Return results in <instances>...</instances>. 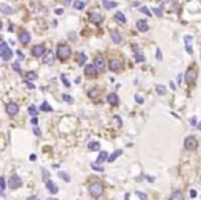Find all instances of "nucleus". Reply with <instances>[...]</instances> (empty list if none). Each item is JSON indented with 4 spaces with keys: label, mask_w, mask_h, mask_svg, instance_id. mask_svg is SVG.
<instances>
[{
    "label": "nucleus",
    "mask_w": 201,
    "mask_h": 200,
    "mask_svg": "<svg viewBox=\"0 0 201 200\" xmlns=\"http://www.w3.org/2000/svg\"><path fill=\"white\" fill-rule=\"evenodd\" d=\"M36 79H37L36 72H28L26 73V80H36Z\"/></svg>",
    "instance_id": "31"
},
{
    "label": "nucleus",
    "mask_w": 201,
    "mask_h": 200,
    "mask_svg": "<svg viewBox=\"0 0 201 200\" xmlns=\"http://www.w3.org/2000/svg\"><path fill=\"white\" fill-rule=\"evenodd\" d=\"M29 160L35 161V160H36V155H30V156H29Z\"/></svg>",
    "instance_id": "54"
},
{
    "label": "nucleus",
    "mask_w": 201,
    "mask_h": 200,
    "mask_svg": "<svg viewBox=\"0 0 201 200\" xmlns=\"http://www.w3.org/2000/svg\"><path fill=\"white\" fill-rule=\"evenodd\" d=\"M100 2H102V6H104L105 10H112V8L117 7L116 2H109V0H100Z\"/></svg>",
    "instance_id": "18"
},
{
    "label": "nucleus",
    "mask_w": 201,
    "mask_h": 200,
    "mask_svg": "<svg viewBox=\"0 0 201 200\" xmlns=\"http://www.w3.org/2000/svg\"><path fill=\"white\" fill-rule=\"evenodd\" d=\"M0 186H2V192H4V189H6V180H4V177H0Z\"/></svg>",
    "instance_id": "39"
},
{
    "label": "nucleus",
    "mask_w": 201,
    "mask_h": 200,
    "mask_svg": "<svg viewBox=\"0 0 201 200\" xmlns=\"http://www.w3.org/2000/svg\"><path fill=\"white\" fill-rule=\"evenodd\" d=\"M136 195H138V197H139L141 200H147V197H146V195H142L141 192H136Z\"/></svg>",
    "instance_id": "44"
},
{
    "label": "nucleus",
    "mask_w": 201,
    "mask_h": 200,
    "mask_svg": "<svg viewBox=\"0 0 201 200\" xmlns=\"http://www.w3.org/2000/svg\"><path fill=\"white\" fill-rule=\"evenodd\" d=\"M45 54V46L44 44H36L32 47V55L33 57H42Z\"/></svg>",
    "instance_id": "7"
},
{
    "label": "nucleus",
    "mask_w": 201,
    "mask_h": 200,
    "mask_svg": "<svg viewBox=\"0 0 201 200\" xmlns=\"http://www.w3.org/2000/svg\"><path fill=\"white\" fill-rule=\"evenodd\" d=\"M94 65H95V68H97L98 70H104V69H105V59H104V57H102V55L95 57Z\"/></svg>",
    "instance_id": "12"
},
{
    "label": "nucleus",
    "mask_w": 201,
    "mask_h": 200,
    "mask_svg": "<svg viewBox=\"0 0 201 200\" xmlns=\"http://www.w3.org/2000/svg\"><path fill=\"white\" fill-rule=\"evenodd\" d=\"M70 54H72V50L68 44H63V43L58 44V47H57V57L59 59L65 61V59H68L70 57Z\"/></svg>",
    "instance_id": "1"
},
{
    "label": "nucleus",
    "mask_w": 201,
    "mask_h": 200,
    "mask_svg": "<svg viewBox=\"0 0 201 200\" xmlns=\"http://www.w3.org/2000/svg\"><path fill=\"white\" fill-rule=\"evenodd\" d=\"M48 200H54V199H48ZM55 200H57V199H55Z\"/></svg>",
    "instance_id": "60"
},
{
    "label": "nucleus",
    "mask_w": 201,
    "mask_h": 200,
    "mask_svg": "<svg viewBox=\"0 0 201 200\" xmlns=\"http://www.w3.org/2000/svg\"><path fill=\"white\" fill-rule=\"evenodd\" d=\"M20 42L22 43V44H28V43L30 42V33L28 32V30H22V32H21Z\"/></svg>",
    "instance_id": "16"
},
{
    "label": "nucleus",
    "mask_w": 201,
    "mask_h": 200,
    "mask_svg": "<svg viewBox=\"0 0 201 200\" xmlns=\"http://www.w3.org/2000/svg\"><path fill=\"white\" fill-rule=\"evenodd\" d=\"M169 86H171V89H172V90H175V89H176V87H175V84H174V82H171V83H169Z\"/></svg>",
    "instance_id": "55"
},
{
    "label": "nucleus",
    "mask_w": 201,
    "mask_h": 200,
    "mask_svg": "<svg viewBox=\"0 0 201 200\" xmlns=\"http://www.w3.org/2000/svg\"><path fill=\"white\" fill-rule=\"evenodd\" d=\"M190 196H191V197H196V196H197L196 190H190Z\"/></svg>",
    "instance_id": "53"
},
{
    "label": "nucleus",
    "mask_w": 201,
    "mask_h": 200,
    "mask_svg": "<svg viewBox=\"0 0 201 200\" xmlns=\"http://www.w3.org/2000/svg\"><path fill=\"white\" fill-rule=\"evenodd\" d=\"M42 175H43V181H48L50 180V174H48V171H47V170H43Z\"/></svg>",
    "instance_id": "38"
},
{
    "label": "nucleus",
    "mask_w": 201,
    "mask_h": 200,
    "mask_svg": "<svg viewBox=\"0 0 201 200\" xmlns=\"http://www.w3.org/2000/svg\"><path fill=\"white\" fill-rule=\"evenodd\" d=\"M97 72H98V69L95 68L94 64H90V65H87L84 68V73L87 76H91V77H94V76H97Z\"/></svg>",
    "instance_id": "13"
},
{
    "label": "nucleus",
    "mask_w": 201,
    "mask_h": 200,
    "mask_svg": "<svg viewBox=\"0 0 201 200\" xmlns=\"http://www.w3.org/2000/svg\"><path fill=\"white\" fill-rule=\"evenodd\" d=\"M85 59H87L85 54H84V53H80V55H79V65H84Z\"/></svg>",
    "instance_id": "32"
},
{
    "label": "nucleus",
    "mask_w": 201,
    "mask_h": 200,
    "mask_svg": "<svg viewBox=\"0 0 201 200\" xmlns=\"http://www.w3.org/2000/svg\"><path fill=\"white\" fill-rule=\"evenodd\" d=\"M13 68H14V70H15V72H21V68H20V62H15L13 65Z\"/></svg>",
    "instance_id": "42"
},
{
    "label": "nucleus",
    "mask_w": 201,
    "mask_h": 200,
    "mask_svg": "<svg viewBox=\"0 0 201 200\" xmlns=\"http://www.w3.org/2000/svg\"><path fill=\"white\" fill-rule=\"evenodd\" d=\"M72 0H63V3H65V6H69V3H70Z\"/></svg>",
    "instance_id": "56"
},
{
    "label": "nucleus",
    "mask_w": 201,
    "mask_h": 200,
    "mask_svg": "<svg viewBox=\"0 0 201 200\" xmlns=\"http://www.w3.org/2000/svg\"><path fill=\"white\" fill-rule=\"evenodd\" d=\"M198 77V70L196 68H190L187 69V72H186L185 75V80L186 83H189V84H194L196 80H197Z\"/></svg>",
    "instance_id": "4"
},
{
    "label": "nucleus",
    "mask_w": 201,
    "mask_h": 200,
    "mask_svg": "<svg viewBox=\"0 0 201 200\" xmlns=\"http://www.w3.org/2000/svg\"><path fill=\"white\" fill-rule=\"evenodd\" d=\"M30 123H32L33 126H37V117H36V116H35V117H32V120H30Z\"/></svg>",
    "instance_id": "48"
},
{
    "label": "nucleus",
    "mask_w": 201,
    "mask_h": 200,
    "mask_svg": "<svg viewBox=\"0 0 201 200\" xmlns=\"http://www.w3.org/2000/svg\"><path fill=\"white\" fill-rule=\"evenodd\" d=\"M88 190H90L92 197H99L102 195V192H104V185L100 182H92L90 185V188H88Z\"/></svg>",
    "instance_id": "2"
},
{
    "label": "nucleus",
    "mask_w": 201,
    "mask_h": 200,
    "mask_svg": "<svg viewBox=\"0 0 201 200\" xmlns=\"http://www.w3.org/2000/svg\"><path fill=\"white\" fill-rule=\"evenodd\" d=\"M0 11H2V14H3V15H10V14L14 13L13 8H11L10 6H7L6 3H2V4H0Z\"/></svg>",
    "instance_id": "17"
},
{
    "label": "nucleus",
    "mask_w": 201,
    "mask_h": 200,
    "mask_svg": "<svg viewBox=\"0 0 201 200\" xmlns=\"http://www.w3.org/2000/svg\"><path fill=\"white\" fill-rule=\"evenodd\" d=\"M88 20L92 23H100L104 21V17H102V14L98 13V11H92V13H90V15H88Z\"/></svg>",
    "instance_id": "8"
},
{
    "label": "nucleus",
    "mask_w": 201,
    "mask_h": 200,
    "mask_svg": "<svg viewBox=\"0 0 201 200\" xmlns=\"http://www.w3.org/2000/svg\"><path fill=\"white\" fill-rule=\"evenodd\" d=\"M107 102L110 104V105H117L119 104V95L116 92H110V94L107 95Z\"/></svg>",
    "instance_id": "19"
},
{
    "label": "nucleus",
    "mask_w": 201,
    "mask_h": 200,
    "mask_svg": "<svg viewBox=\"0 0 201 200\" xmlns=\"http://www.w3.org/2000/svg\"><path fill=\"white\" fill-rule=\"evenodd\" d=\"M121 153H123V151H121V149H117V151H114L113 153H112L110 156L107 158V161H109V163H112V161H114L117 158H119V156H120Z\"/></svg>",
    "instance_id": "21"
},
{
    "label": "nucleus",
    "mask_w": 201,
    "mask_h": 200,
    "mask_svg": "<svg viewBox=\"0 0 201 200\" xmlns=\"http://www.w3.org/2000/svg\"><path fill=\"white\" fill-rule=\"evenodd\" d=\"M28 112H29V115L32 116V117H35V116L37 115V109H36L35 105H30L29 108H28Z\"/></svg>",
    "instance_id": "30"
},
{
    "label": "nucleus",
    "mask_w": 201,
    "mask_h": 200,
    "mask_svg": "<svg viewBox=\"0 0 201 200\" xmlns=\"http://www.w3.org/2000/svg\"><path fill=\"white\" fill-rule=\"evenodd\" d=\"M107 158H109V156H107V152H106V151H102V152L99 153V156H98V159H97V163H98V164L104 163L105 160H107Z\"/></svg>",
    "instance_id": "22"
},
{
    "label": "nucleus",
    "mask_w": 201,
    "mask_h": 200,
    "mask_svg": "<svg viewBox=\"0 0 201 200\" xmlns=\"http://www.w3.org/2000/svg\"><path fill=\"white\" fill-rule=\"evenodd\" d=\"M72 7L75 8V10H83L84 8V2H81V0H75Z\"/></svg>",
    "instance_id": "23"
},
{
    "label": "nucleus",
    "mask_w": 201,
    "mask_h": 200,
    "mask_svg": "<svg viewBox=\"0 0 201 200\" xmlns=\"http://www.w3.org/2000/svg\"><path fill=\"white\" fill-rule=\"evenodd\" d=\"M139 11H141L142 14H145V15H147V17H150V15H152V13H150L149 10H147V7H146V6L141 7V8H139Z\"/></svg>",
    "instance_id": "35"
},
{
    "label": "nucleus",
    "mask_w": 201,
    "mask_h": 200,
    "mask_svg": "<svg viewBox=\"0 0 201 200\" xmlns=\"http://www.w3.org/2000/svg\"><path fill=\"white\" fill-rule=\"evenodd\" d=\"M99 94H100V92H99V89H97V87L88 91V97H90L91 99H95V98H97V97H98Z\"/></svg>",
    "instance_id": "26"
},
{
    "label": "nucleus",
    "mask_w": 201,
    "mask_h": 200,
    "mask_svg": "<svg viewBox=\"0 0 201 200\" xmlns=\"http://www.w3.org/2000/svg\"><path fill=\"white\" fill-rule=\"evenodd\" d=\"M28 200H39V199H37V197H29Z\"/></svg>",
    "instance_id": "57"
},
{
    "label": "nucleus",
    "mask_w": 201,
    "mask_h": 200,
    "mask_svg": "<svg viewBox=\"0 0 201 200\" xmlns=\"http://www.w3.org/2000/svg\"><path fill=\"white\" fill-rule=\"evenodd\" d=\"M135 59L138 61V62H142V61H145V57L141 55V54H138V53H135Z\"/></svg>",
    "instance_id": "40"
},
{
    "label": "nucleus",
    "mask_w": 201,
    "mask_h": 200,
    "mask_svg": "<svg viewBox=\"0 0 201 200\" xmlns=\"http://www.w3.org/2000/svg\"><path fill=\"white\" fill-rule=\"evenodd\" d=\"M153 11H154V14H156L159 18H161V17H162V13H161V10H160V8H153Z\"/></svg>",
    "instance_id": "41"
},
{
    "label": "nucleus",
    "mask_w": 201,
    "mask_h": 200,
    "mask_svg": "<svg viewBox=\"0 0 201 200\" xmlns=\"http://www.w3.org/2000/svg\"><path fill=\"white\" fill-rule=\"evenodd\" d=\"M63 101H65V102H68V104H73V102H75V99H73V98H72V97H70V95H63Z\"/></svg>",
    "instance_id": "36"
},
{
    "label": "nucleus",
    "mask_w": 201,
    "mask_h": 200,
    "mask_svg": "<svg viewBox=\"0 0 201 200\" xmlns=\"http://www.w3.org/2000/svg\"><path fill=\"white\" fill-rule=\"evenodd\" d=\"M135 101L138 102V104H143V98L141 97V95H138V94L135 95Z\"/></svg>",
    "instance_id": "43"
},
{
    "label": "nucleus",
    "mask_w": 201,
    "mask_h": 200,
    "mask_svg": "<svg viewBox=\"0 0 201 200\" xmlns=\"http://www.w3.org/2000/svg\"><path fill=\"white\" fill-rule=\"evenodd\" d=\"M58 175L62 178V180H65L66 182H69V181H70V177H69L68 174H65V173H63V171H59V173H58Z\"/></svg>",
    "instance_id": "33"
},
{
    "label": "nucleus",
    "mask_w": 201,
    "mask_h": 200,
    "mask_svg": "<svg viewBox=\"0 0 201 200\" xmlns=\"http://www.w3.org/2000/svg\"><path fill=\"white\" fill-rule=\"evenodd\" d=\"M125 200H128V195H125Z\"/></svg>",
    "instance_id": "59"
},
{
    "label": "nucleus",
    "mask_w": 201,
    "mask_h": 200,
    "mask_svg": "<svg viewBox=\"0 0 201 200\" xmlns=\"http://www.w3.org/2000/svg\"><path fill=\"white\" fill-rule=\"evenodd\" d=\"M55 14H57V15H62V14H63V10H62V8H57Z\"/></svg>",
    "instance_id": "49"
},
{
    "label": "nucleus",
    "mask_w": 201,
    "mask_h": 200,
    "mask_svg": "<svg viewBox=\"0 0 201 200\" xmlns=\"http://www.w3.org/2000/svg\"><path fill=\"white\" fill-rule=\"evenodd\" d=\"M40 109H42L43 112H52V108L48 105V102H43L42 105H40Z\"/></svg>",
    "instance_id": "29"
},
{
    "label": "nucleus",
    "mask_w": 201,
    "mask_h": 200,
    "mask_svg": "<svg viewBox=\"0 0 201 200\" xmlns=\"http://www.w3.org/2000/svg\"><path fill=\"white\" fill-rule=\"evenodd\" d=\"M17 55L20 57V59H23V58H25V55H23V54L21 53V51H17Z\"/></svg>",
    "instance_id": "51"
},
{
    "label": "nucleus",
    "mask_w": 201,
    "mask_h": 200,
    "mask_svg": "<svg viewBox=\"0 0 201 200\" xmlns=\"http://www.w3.org/2000/svg\"><path fill=\"white\" fill-rule=\"evenodd\" d=\"M197 127H198V130H201V123H198V124H197Z\"/></svg>",
    "instance_id": "58"
},
{
    "label": "nucleus",
    "mask_w": 201,
    "mask_h": 200,
    "mask_svg": "<svg viewBox=\"0 0 201 200\" xmlns=\"http://www.w3.org/2000/svg\"><path fill=\"white\" fill-rule=\"evenodd\" d=\"M190 123H191V126H197V123H196V117H191Z\"/></svg>",
    "instance_id": "52"
},
{
    "label": "nucleus",
    "mask_w": 201,
    "mask_h": 200,
    "mask_svg": "<svg viewBox=\"0 0 201 200\" xmlns=\"http://www.w3.org/2000/svg\"><path fill=\"white\" fill-rule=\"evenodd\" d=\"M171 200H185V197H183L182 192L175 190V192H172V195H171Z\"/></svg>",
    "instance_id": "24"
},
{
    "label": "nucleus",
    "mask_w": 201,
    "mask_h": 200,
    "mask_svg": "<svg viewBox=\"0 0 201 200\" xmlns=\"http://www.w3.org/2000/svg\"><path fill=\"white\" fill-rule=\"evenodd\" d=\"M45 188L48 189V192L51 195H55L57 192H58V186H57L55 182H54V181H51V180L45 181Z\"/></svg>",
    "instance_id": "14"
},
{
    "label": "nucleus",
    "mask_w": 201,
    "mask_h": 200,
    "mask_svg": "<svg viewBox=\"0 0 201 200\" xmlns=\"http://www.w3.org/2000/svg\"><path fill=\"white\" fill-rule=\"evenodd\" d=\"M186 51H187L189 54H193V48H191L190 44H186Z\"/></svg>",
    "instance_id": "45"
},
{
    "label": "nucleus",
    "mask_w": 201,
    "mask_h": 200,
    "mask_svg": "<svg viewBox=\"0 0 201 200\" xmlns=\"http://www.w3.org/2000/svg\"><path fill=\"white\" fill-rule=\"evenodd\" d=\"M114 20L117 21L119 23H125L127 20H125V15H124L121 11H117L116 14H114Z\"/></svg>",
    "instance_id": "20"
},
{
    "label": "nucleus",
    "mask_w": 201,
    "mask_h": 200,
    "mask_svg": "<svg viewBox=\"0 0 201 200\" xmlns=\"http://www.w3.org/2000/svg\"><path fill=\"white\" fill-rule=\"evenodd\" d=\"M110 37H112V40H113L116 44H119V43H121V36H120V33L119 32H112V35H110Z\"/></svg>",
    "instance_id": "25"
},
{
    "label": "nucleus",
    "mask_w": 201,
    "mask_h": 200,
    "mask_svg": "<svg viewBox=\"0 0 201 200\" xmlns=\"http://www.w3.org/2000/svg\"><path fill=\"white\" fill-rule=\"evenodd\" d=\"M54 59H55V54L52 51H47L43 57V64H47V65H52L54 64Z\"/></svg>",
    "instance_id": "10"
},
{
    "label": "nucleus",
    "mask_w": 201,
    "mask_h": 200,
    "mask_svg": "<svg viewBox=\"0 0 201 200\" xmlns=\"http://www.w3.org/2000/svg\"><path fill=\"white\" fill-rule=\"evenodd\" d=\"M33 131H35V134H36V135H40V134H42V133H40V130H39L37 127H36V126H35V128H33Z\"/></svg>",
    "instance_id": "50"
},
{
    "label": "nucleus",
    "mask_w": 201,
    "mask_h": 200,
    "mask_svg": "<svg viewBox=\"0 0 201 200\" xmlns=\"http://www.w3.org/2000/svg\"><path fill=\"white\" fill-rule=\"evenodd\" d=\"M91 167H92V170H95V171H99V173H102V171H105V168L102 167V166H98V164H95V163H92V164H91Z\"/></svg>",
    "instance_id": "34"
},
{
    "label": "nucleus",
    "mask_w": 201,
    "mask_h": 200,
    "mask_svg": "<svg viewBox=\"0 0 201 200\" xmlns=\"http://www.w3.org/2000/svg\"><path fill=\"white\" fill-rule=\"evenodd\" d=\"M26 86H28V89H30V90L35 89V84H33V83H30L29 80H26Z\"/></svg>",
    "instance_id": "46"
},
{
    "label": "nucleus",
    "mask_w": 201,
    "mask_h": 200,
    "mask_svg": "<svg viewBox=\"0 0 201 200\" xmlns=\"http://www.w3.org/2000/svg\"><path fill=\"white\" fill-rule=\"evenodd\" d=\"M197 146H198V141H197V138L196 137L190 135V137H187L185 139V148L187 149V151H194Z\"/></svg>",
    "instance_id": "6"
},
{
    "label": "nucleus",
    "mask_w": 201,
    "mask_h": 200,
    "mask_svg": "<svg viewBox=\"0 0 201 200\" xmlns=\"http://www.w3.org/2000/svg\"><path fill=\"white\" fill-rule=\"evenodd\" d=\"M157 59H159V61H161V59H162V55H161V50H160V48H157Z\"/></svg>",
    "instance_id": "47"
},
{
    "label": "nucleus",
    "mask_w": 201,
    "mask_h": 200,
    "mask_svg": "<svg viewBox=\"0 0 201 200\" xmlns=\"http://www.w3.org/2000/svg\"><path fill=\"white\" fill-rule=\"evenodd\" d=\"M100 148L99 142H88V149L90 151H98Z\"/></svg>",
    "instance_id": "28"
},
{
    "label": "nucleus",
    "mask_w": 201,
    "mask_h": 200,
    "mask_svg": "<svg viewBox=\"0 0 201 200\" xmlns=\"http://www.w3.org/2000/svg\"><path fill=\"white\" fill-rule=\"evenodd\" d=\"M109 69H110L112 72H119L121 69V61H119V59H110L109 61Z\"/></svg>",
    "instance_id": "11"
},
{
    "label": "nucleus",
    "mask_w": 201,
    "mask_h": 200,
    "mask_svg": "<svg viewBox=\"0 0 201 200\" xmlns=\"http://www.w3.org/2000/svg\"><path fill=\"white\" fill-rule=\"evenodd\" d=\"M21 185H22V180H21L20 175H17V174L11 175L10 180H8V186H10V189H18V188H21Z\"/></svg>",
    "instance_id": "5"
},
{
    "label": "nucleus",
    "mask_w": 201,
    "mask_h": 200,
    "mask_svg": "<svg viewBox=\"0 0 201 200\" xmlns=\"http://www.w3.org/2000/svg\"><path fill=\"white\" fill-rule=\"evenodd\" d=\"M136 29L139 32H147L149 30V23L146 22L145 20H139L136 22Z\"/></svg>",
    "instance_id": "15"
},
{
    "label": "nucleus",
    "mask_w": 201,
    "mask_h": 200,
    "mask_svg": "<svg viewBox=\"0 0 201 200\" xmlns=\"http://www.w3.org/2000/svg\"><path fill=\"white\" fill-rule=\"evenodd\" d=\"M156 91H157V94H159V95H165V92H167L165 86L157 84V86H156Z\"/></svg>",
    "instance_id": "27"
},
{
    "label": "nucleus",
    "mask_w": 201,
    "mask_h": 200,
    "mask_svg": "<svg viewBox=\"0 0 201 200\" xmlns=\"http://www.w3.org/2000/svg\"><path fill=\"white\" fill-rule=\"evenodd\" d=\"M0 57L3 61H10L11 57H13V51H11V48H8L6 42H3L0 46Z\"/></svg>",
    "instance_id": "3"
},
{
    "label": "nucleus",
    "mask_w": 201,
    "mask_h": 200,
    "mask_svg": "<svg viewBox=\"0 0 201 200\" xmlns=\"http://www.w3.org/2000/svg\"><path fill=\"white\" fill-rule=\"evenodd\" d=\"M6 111L10 116H15L18 113V111H20V108H18V105H17L15 102H10V104H7Z\"/></svg>",
    "instance_id": "9"
},
{
    "label": "nucleus",
    "mask_w": 201,
    "mask_h": 200,
    "mask_svg": "<svg viewBox=\"0 0 201 200\" xmlns=\"http://www.w3.org/2000/svg\"><path fill=\"white\" fill-rule=\"evenodd\" d=\"M61 79H62V83L66 86V87H70V83H69V80L66 79V76L65 75H61Z\"/></svg>",
    "instance_id": "37"
}]
</instances>
